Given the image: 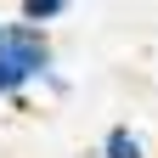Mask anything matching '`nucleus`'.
<instances>
[{"instance_id": "nucleus-4", "label": "nucleus", "mask_w": 158, "mask_h": 158, "mask_svg": "<svg viewBox=\"0 0 158 158\" xmlns=\"http://www.w3.org/2000/svg\"><path fill=\"white\" fill-rule=\"evenodd\" d=\"M0 28H6V23H0Z\"/></svg>"}, {"instance_id": "nucleus-2", "label": "nucleus", "mask_w": 158, "mask_h": 158, "mask_svg": "<svg viewBox=\"0 0 158 158\" xmlns=\"http://www.w3.org/2000/svg\"><path fill=\"white\" fill-rule=\"evenodd\" d=\"M96 152L102 158H147V141H141V130H130V124H107V135H102Z\"/></svg>"}, {"instance_id": "nucleus-1", "label": "nucleus", "mask_w": 158, "mask_h": 158, "mask_svg": "<svg viewBox=\"0 0 158 158\" xmlns=\"http://www.w3.org/2000/svg\"><path fill=\"white\" fill-rule=\"evenodd\" d=\"M51 73H56V51H51L45 28H34V23L0 28V102L23 96L34 79H51Z\"/></svg>"}, {"instance_id": "nucleus-3", "label": "nucleus", "mask_w": 158, "mask_h": 158, "mask_svg": "<svg viewBox=\"0 0 158 158\" xmlns=\"http://www.w3.org/2000/svg\"><path fill=\"white\" fill-rule=\"evenodd\" d=\"M68 6H73V0H68Z\"/></svg>"}]
</instances>
